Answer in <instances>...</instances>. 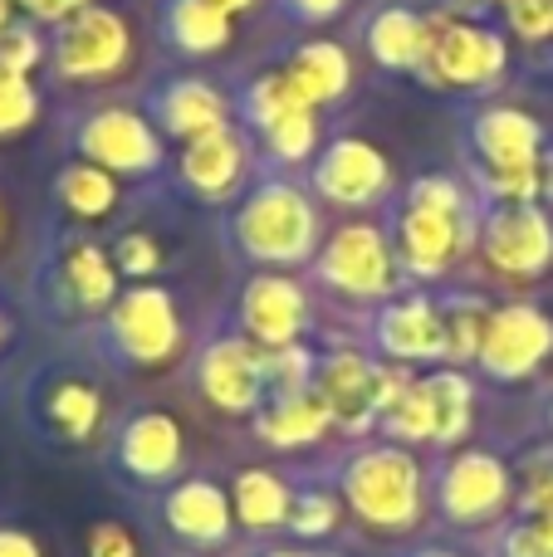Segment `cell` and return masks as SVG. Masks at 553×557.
<instances>
[{"label": "cell", "instance_id": "6da1fadb", "mask_svg": "<svg viewBox=\"0 0 553 557\" xmlns=\"http://www.w3.org/2000/svg\"><path fill=\"white\" fill-rule=\"evenodd\" d=\"M470 240H476V231H470L466 191L456 182H446V176H421L411 186L407 215H402L397 231L402 264L421 278H437L470 250Z\"/></svg>", "mask_w": 553, "mask_h": 557}, {"label": "cell", "instance_id": "7a4b0ae2", "mask_svg": "<svg viewBox=\"0 0 553 557\" xmlns=\"http://www.w3.org/2000/svg\"><path fill=\"white\" fill-rule=\"evenodd\" d=\"M235 235H241L245 255L265 264H299L309 260L314 235H319V215H314L309 196L290 182H265L250 191V201L235 215Z\"/></svg>", "mask_w": 553, "mask_h": 557}, {"label": "cell", "instance_id": "3957f363", "mask_svg": "<svg viewBox=\"0 0 553 557\" xmlns=\"http://www.w3.org/2000/svg\"><path fill=\"white\" fill-rule=\"evenodd\" d=\"M348 504L372 529H411L421 513V474L407 450H372L353 460Z\"/></svg>", "mask_w": 553, "mask_h": 557}, {"label": "cell", "instance_id": "277c9868", "mask_svg": "<svg viewBox=\"0 0 553 557\" xmlns=\"http://www.w3.org/2000/svg\"><path fill=\"white\" fill-rule=\"evenodd\" d=\"M421 74L437 78V84H456V88L495 84L505 74V39L480 25H466L456 15H437V20H427Z\"/></svg>", "mask_w": 553, "mask_h": 557}, {"label": "cell", "instance_id": "5b68a950", "mask_svg": "<svg viewBox=\"0 0 553 557\" xmlns=\"http://www.w3.org/2000/svg\"><path fill=\"white\" fill-rule=\"evenodd\" d=\"M407 376L388 372V367H372L368 357L339 352L319 367V396L329 406L333 421H343L348 431H362L372 416H388L392 406L407 396Z\"/></svg>", "mask_w": 553, "mask_h": 557}, {"label": "cell", "instance_id": "8992f818", "mask_svg": "<svg viewBox=\"0 0 553 557\" xmlns=\"http://www.w3.org/2000/svg\"><path fill=\"white\" fill-rule=\"evenodd\" d=\"M127 20L118 10L84 5L78 15H69L54 35V69L64 78H108L127 64Z\"/></svg>", "mask_w": 553, "mask_h": 557}, {"label": "cell", "instance_id": "52a82bcc", "mask_svg": "<svg viewBox=\"0 0 553 557\" xmlns=\"http://www.w3.org/2000/svg\"><path fill=\"white\" fill-rule=\"evenodd\" d=\"M388 431L397 441H460L470 425V386L460 382L456 372H437L427 382H411L407 396L392 406L388 416Z\"/></svg>", "mask_w": 553, "mask_h": 557}, {"label": "cell", "instance_id": "ba28073f", "mask_svg": "<svg viewBox=\"0 0 553 557\" xmlns=\"http://www.w3.org/2000/svg\"><path fill=\"white\" fill-rule=\"evenodd\" d=\"M78 152L103 172H127L143 176L162 162V143H157L152 123L133 108H103L78 127Z\"/></svg>", "mask_w": 553, "mask_h": 557}, {"label": "cell", "instance_id": "9c48e42d", "mask_svg": "<svg viewBox=\"0 0 553 557\" xmlns=\"http://www.w3.org/2000/svg\"><path fill=\"white\" fill-rule=\"evenodd\" d=\"M480 250H486L490 270L529 278V274L549 270L553 225L539 206H500V211L486 221V240H480Z\"/></svg>", "mask_w": 553, "mask_h": 557}, {"label": "cell", "instance_id": "30bf717a", "mask_svg": "<svg viewBox=\"0 0 553 557\" xmlns=\"http://www.w3.org/2000/svg\"><path fill=\"white\" fill-rule=\"evenodd\" d=\"M319 274L353 298H378L392 284V250L378 225H343L323 250Z\"/></svg>", "mask_w": 553, "mask_h": 557}, {"label": "cell", "instance_id": "8fae6325", "mask_svg": "<svg viewBox=\"0 0 553 557\" xmlns=\"http://www.w3.org/2000/svg\"><path fill=\"white\" fill-rule=\"evenodd\" d=\"M549 352H553V323L539 308L509 304V308H500V313H490L480 362L495 376H529Z\"/></svg>", "mask_w": 553, "mask_h": 557}, {"label": "cell", "instance_id": "7c38bea8", "mask_svg": "<svg viewBox=\"0 0 553 557\" xmlns=\"http://www.w3.org/2000/svg\"><path fill=\"white\" fill-rule=\"evenodd\" d=\"M113 337L123 347V357L133 362H167L182 343V323H176V308L162 288H133V294L118 298L113 308Z\"/></svg>", "mask_w": 553, "mask_h": 557}, {"label": "cell", "instance_id": "4fadbf2b", "mask_svg": "<svg viewBox=\"0 0 553 557\" xmlns=\"http://www.w3.org/2000/svg\"><path fill=\"white\" fill-rule=\"evenodd\" d=\"M314 186L339 206H372L388 191V162L362 137H339L314 166Z\"/></svg>", "mask_w": 553, "mask_h": 557}, {"label": "cell", "instance_id": "5bb4252c", "mask_svg": "<svg viewBox=\"0 0 553 557\" xmlns=\"http://www.w3.org/2000/svg\"><path fill=\"white\" fill-rule=\"evenodd\" d=\"M470 143H476V152H480V176L534 172L544 133H539V123L529 113H519V108H486V113L470 123Z\"/></svg>", "mask_w": 553, "mask_h": 557}, {"label": "cell", "instance_id": "9a60e30c", "mask_svg": "<svg viewBox=\"0 0 553 557\" xmlns=\"http://www.w3.org/2000/svg\"><path fill=\"white\" fill-rule=\"evenodd\" d=\"M241 318L250 327L255 343L265 347H290L304 327V294L294 278L284 274H260L250 278L245 288V304H241Z\"/></svg>", "mask_w": 553, "mask_h": 557}, {"label": "cell", "instance_id": "2e32d148", "mask_svg": "<svg viewBox=\"0 0 553 557\" xmlns=\"http://www.w3.org/2000/svg\"><path fill=\"white\" fill-rule=\"evenodd\" d=\"M201 386H206V396H211L221 411H250V406L260 401L265 362L255 357L250 343H235V337H225V343L206 347V357H201Z\"/></svg>", "mask_w": 553, "mask_h": 557}, {"label": "cell", "instance_id": "e0dca14e", "mask_svg": "<svg viewBox=\"0 0 553 557\" xmlns=\"http://www.w3.org/2000/svg\"><path fill=\"white\" fill-rule=\"evenodd\" d=\"M241 166H245V143L231 133V127H211V133L186 143L182 182L192 186L196 196H206V201H221V196L235 186Z\"/></svg>", "mask_w": 553, "mask_h": 557}, {"label": "cell", "instance_id": "ac0fdd59", "mask_svg": "<svg viewBox=\"0 0 553 557\" xmlns=\"http://www.w3.org/2000/svg\"><path fill=\"white\" fill-rule=\"evenodd\" d=\"M441 494H446V509L456 513V519H486V513H495L500 504H505L509 480H505V470H500V460L470 450V455H456Z\"/></svg>", "mask_w": 553, "mask_h": 557}, {"label": "cell", "instance_id": "d6986e66", "mask_svg": "<svg viewBox=\"0 0 553 557\" xmlns=\"http://www.w3.org/2000/svg\"><path fill=\"white\" fill-rule=\"evenodd\" d=\"M378 337L392 357H402V362L441 357L446 352V318H441L431 304H421V298H402V304H392L388 313H382Z\"/></svg>", "mask_w": 553, "mask_h": 557}, {"label": "cell", "instance_id": "ffe728a7", "mask_svg": "<svg viewBox=\"0 0 553 557\" xmlns=\"http://www.w3.org/2000/svg\"><path fill=\"white\" fill-rule=\"evenodd\" d=\"M182 460V431H176L172 416H137L123 435V465L143 480H162L176 470Z\"/></svg>", "mask_w": 553, "mask_h": 557}, {"label": "cell", "instance_id": "44dd1931", "mask_svg": "<svg viewBox=\"0 0 553 557\" xmlns=\"http://www.w3.org/2000/svg\"><path fill=\"white\" fill-rule=\"evenodd\" d=\"M157 113H162L167 133L192 143V137L211 133V127H225V98L201 78H182V84H172L157 98Z\"/></svg>", "mask_w": 553, "mask_h": 557}, {"label": "cell", "instance_id": "7402d4cb", "mask_svg": "<svg viewBox=\"0 0 553 557\" xmlns=\"http://www.w3.org/2000/svg\"><path fill=\"white\" fill-rule=\"evenodd\" d=\"M167 523H172L182 539H196V543H216L225 539L231 529V504L216 484H182V490L167 499Z\"/></svg>", "mask_w": 553, "mask_h": 557}, {"label": "cell", "instance_id": "603a6c76", "mask_svg": "<svg viewBox=\"0 0 553 557\" xmlns=\"http://www.w3.org/2000/svg\"><path fill=\"white\" fill-rule=\"evenodd\" d=\"M284 74H290L294 88H299V94L309 98L314 108H319V103H333V98H343L353 69H348V54H343L339 45H329V39H314V45H299V54L290 59V69H284Z\"/></svg>", "mask_w": 553, "mask_h": 557}, {"label": "cell", "instance_id": "cb8c5ba5", "mask_svg": "<svg viewBox=\"0 0 553 557\" xmlns=\"http://www.w3.org/2000/svg\"><path fill=\"white\" fill-rule=\"evenodd\" d=\"M368 49L382 69H421L427 59V20L411 10H382L368 25Z\"/></svg>", "mask_w": 553, "mask_h": 557}, {"label": "cell", "instance_id": "d4e9b609", "mask_svg": "<svg viewBox=\"0 0 553 557\" xmlns=\"http://www.w3.org/2000/svg\"><path fill=\"white\" fill-rule=\"evenodd\" d=\"M329 421L333 416L319 392H284L280 401L260 416V435L270 445H309V441H319Z\"/></svg>", "mask_w": 553, "mask_h": 557}, {"label": "cell", "instance_id": "484cf974", "mask_svg": "<svg viewBox=\"0 0 553 557\" xmlns=\"http://www.w3.org/2000/svg\"><path fill=\"white\" fill-rule=\"evenodd\" d=\"M167 35L186 54H211L231 39V15L216 0H172L167 5Z\"/></svg>", "mask_w": 553, "mask_h": 557}, {"label": "cell", "instance_id": "4316f807", "mask_svg": "<svg viewBox=\"0 0 553 557\" xmlns=\"http://www.w3.org/2000/svg\"><path fill=\"white\" fill-rule=\"evenodd\" d=\"M290 490H284V480H274V474L265 470H245L241 480H235V513L245 519V529H274V523L290 519Z\"/></svg>", "mask_w": 553, "mask_h": 557}, {"label": "cell", "instance_id": "83f0119b", "mask_svg": "<svg viewBox=\"0 0 553 557\" xmlns=\"http://www.w3.org/2000/svg\"><path fill=\"white\" fill-rule=\"evenodd\" d=\"M64 284L84 308L113 304V288H118L113 260H108L98 245H74V250L64 255Z\"/></svg>", "mask_w": 553, "mask_h": 557}, {"label": "cell", "instance_id": "f1b7e54d", "mask_svg": "<svg viewBox=\"0 0 553 557\" xmlns=\"http://www.w3.org/2000/svg\"><path fill=\"white\" fill-rule=\"evenodd\" d=\"M59 201H64L74 215H84V221H98V215L113 211L118 186L103 166L78 162V166H64V176H59Z\"/></svg>", "mask_w": 553, "mask_h": 557}, {"label": "cell", "instance_id": "f546056e", "mask_svg": "<svg viewBox=\"0 0 553 557\" xmlns=\"http://www.w3.org/2000/svg\"><path fill=\"white\" fill-rule=\"evenodd\" d=\"M49 421H54L59 435H69V441H84V435H94L98 425V392L84 382H64L49 392Z\"/></svg>", "mask_w": 553, "mask_h": 557}, {"label": "cell", "instance_id": "4dcf8cb0", "mask_svg": "<svg viewBox=\"0 0 553 557\" xmlns=\"http://www.w3.org/2000/svg\"><path fill=\"white\" fill-rule=\"evenodd\" d=\"M299 108H314V103L299 94V88H294V78L284 74V69H280V74H265L260 84L250 88V98H245V113H250V123L260 127V133H265V127H274L280 117L299 113Z\"/></svg>", "mask_w": 553, "mask_h": 557}, {"label": "cell", "instance_id": "1f68e13d", "mask_svg": "<svg viewBox=\"0 0 553 557\" xmlns=\"http://www.w3.org/2000/svg\"><path fill=\"white\" fill-rule=\"evenodd\" d=\"M39 113V94L29 84V74H15V69L0 64V137H15L35 123Z\"/></svg>", "mask_w": 553, "mask_h": 557}, {"label": "cell", "instance_id": "d6a6232c", "mask_svg": "<svg viewBox=\"0 0 553 557\" xmlns=\"http://www.w3.org/2000/svg\"><path fill=\"white\" fill-rule=\"evenodd\" d=\"M265 147H270L280 162H304L314 152V137H319V123H314V108H299V113L280 117L274 127H265Z\"/></svg>", "mask_w": 553, "mask_h": 557}, {"label": "cell", "instance_id": "836d02e7", "mask_svg": "<svg viewBox=\"0 0 553 557\" xmlns=\"http://www.w3.org/2000/svg\"><path fill=\"white\" fill-rule=\"evenodd\" d=\"M486 327H490V318L480 313L476 304H460L456 313L446 318V357H480Z\"/></svg>", "mask_w": 553, "mask_h": 557}, {"label": "cell", "instance_id": "e575fe53", "mask_svg": "<svg viewBox=\"0 0 553 557\" xmlns=\"http://www.w3.org/2000/svg\"><path fill=\"white\" fill-rule=\"evenodd\" d=\"M265 362V382H274L280 386V396L284 392H304V376H309V357L299 352V347H270V357H260Z\"/></svg>", "mask_w": 553, "mask_h": 557}, {"label": "cell", "instance_id": "d590c367", "mask_svg": "<svg viewBox=\"0 0 553 557\" xmlns=\"http://www.w3.org/2000/svg\"><path fill=\"white\" fill-rule=\"evenodd\" d=\"M39 59H45V45H39L35 29H25V25H5V29H0V64H5V69L29 74Z\"/></svg>", "mask_w": 553, "mask_h": 557}, {"label": "cell", "instance_id": "8d00e7d4", "mask_svg": "<svg viewBox=\"0 0 553 557\" xmlns=\"http://www.w3.org/2000/svg\"><path fill=\"white\" fill-rule=\"evenodd\" d=\"M509 25L525 39H549L553 35V0H505Z\"/></svg>", "mask_w": 553, "mask_h": 557}, {"label": "cell", "instance_id": "74e56055", "mask_svg": "<svg viewBox=\"0 0 553 557\" xmlns=\"http://www.w3.org/2000/svg\"><path fill=\"white\" fill-rule=\"evenodd\" d=\"M290 519H294V529H299L304 539H314V533H329L333 529L339 509H333L329 494H304V499L290 509Z\"/></svg>", "mask_w": 553, "mask_h": 557}, {"label": "cell", "instance_id": "f35d334b", "mask_svg": "<svg viewBox=\"0 0 553 557\" xmlns=\"http://www.w3.org/2000/svg\"><path fill=\"white\" fill-rule=\"evenodd\" d=\"M157 264H162V250H157V240H147V235H123L118 240V270L123 274H152Z\"/></svg>", "mask_w": 553, "mask_h": 557}, {"label": "cell", "instance_id": "ab89813d", "mask_svg": "<svg viewBox=\"0 0 553 557\" xmlns=\"http://www.w3.org/2000/svg\"><path fill=\"white\" fill-rule=\"evenodd\" d=\"M88 557H137L133 533L118 529V523H98V529L88 533Z\"/></svg>", "mask_w": 553, "mask_h": 557}, {"label": "cell", "instance_id": "60d3db41", "mask_svg": "<svg viewBox=\"0 0 553 557\" xmlns=\"http://www.w3.org/2000/svg\"><path fill=\"white\" fill-rule=\"evenodd\" d=\"M505 557H553V543H549L544 533L534 529V523H525V529H519L515 539H509Z\"/></svg>", "mask_w": 553, "mask_h": 557}, {"label": "cell", "instance_id": "b9f144b4", "mask_svg": "<svg viewBox=\"0 0 553 557\" xmlns=\"http://www.w3.org/2000/svg\"><path fill=\"white\" fill-rule=\"evenodd\" d=\"M20 5H25L29 15H39V20H59V25H64L69 15H78V10L88 5V0H20Z\"/></svg>", "mask_w": 553, "mask_h": 557}, {"label": "cell", "instance_id": "7bdbcfd3", "mask_svg": "<svg viewBox=\"0 0 553 557\" xmlns=\"http://www.w3.org/2000/svg\"><path fill=\"white\" fill-rule=\"evenodd\" d=\"M0 557H39L35 539L20 529H0Z\"/></svg>", "mask_w": 553, "mask_h": 557}, {"label": "cell", "instance_id": "ee69618b", "mask_svg": "<svg viewBox=\"0 0 553 557\" xmlns=\"http://www.w3.org/2000/svg\"><path fill=\"white\" fill-rule=\"evenodd\" d=\"M299 20H329L333 10H343V0H284Z\"/></svg>", "mask_w": 553, "mask_h": 557}, {"label": "cell", "instance_id": "f6af8a7d", "mask_svg": "<svg viewBox=\"0 0 553 557\" xmlns=\"http://www.w3.org/2000/svg\"><path fill=\"white\" fill-rule=\"evenodd\" d=\"M216 5H221V10H225V15H241V10H250V5H255V0H216Z\"/></svg>", "mask_w": 553, "mask_h": 557}, {"label": "cell", "instance_id": "bcb514c9", "mask_svg": "<svg viewBox=\"0 0 553 557\" xmlns=\"http://www.w3.org/2000/svg\"><path fill=\"white\" fill-rule=\"evenodd\" d=\"M544 191H549V201H553V152H549V162H544Z\"/></svg>", "mask_w": 553, "mask_h": 557}, {"label": "cell", "instance_id": "7dc6e473", "mask_svg": "<svg viewBox=\"0 0 553 557\" xmlns=\"http://www.w3.org/2000/svg\"><path fill=\"white\" fill-rule=\"evenodd\" d=\"M10 5H15V0H0V29L10 25Z\"/></svg>", "mask_w": 553, "mask_h": 557}, {"label": "cell", "instance_id": "c3c4849f", "mask_svg": "<svg viewBox=\"0 0 553 557\" xmlns=\"http://www.w3.org/2000/svg\"><path fill=\"white\" fill-rule=\"evenodd\" d=\"M270 557H299V553H270Z\"/></svg>", "mask_w": 553, "mask_h": 557}, {"label": "cell", "instance_id": "681fc988", "mask_svg": "<svg viewBox=\"0 0 553 557\" xmlns=\"http://www.w3.org/2000/svg\"><path fill=\"white\" fill-rule=\"evenodd\" d=\"M427 557H451V553H427Z\"/></svg>", "mask_w": 553, "mask_h": 557}, {"label": "cell", "instance_id": "f907efd6", "mask_svg": "<svg viewBox=\"0 0 553 557\" xmlns=\"http://www.w3.org/2000/svg\"><path fill=\"white\" fill-rule=\"evenodd\" d=\"M0 225H5V215H0Z\"/></svg>", "mask_w": 553, "mask_h": 557}, {"label": "cell", "instance_id": "816d5d0a", "mask_svg": "<svg viewBox=\"0 0 553 557\" xmlns=\"http://www.w3.org/2000/svg\"><path fill=\"white\" fill-rule=\"evenodd\" d=\"M0 333H5V327H0Z\"/></svg>", "mask_w": 553, "mask_h": 557}]
</instances>
